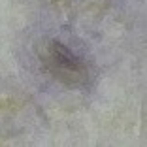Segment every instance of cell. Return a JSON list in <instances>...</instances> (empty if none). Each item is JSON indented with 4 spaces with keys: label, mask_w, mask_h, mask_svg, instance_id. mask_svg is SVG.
Segmentation results:
<instances>
[{
    "label": "cell",
    "mask_w": 147,
    "mask_h": 147,
    "mask_svg": "<svg viewBox=\"0 0 147 147\" xmlns=\"http://www.w3.org/2000/svg\"><path fill=\"white\" fill-rule=\"evenodd\" d=\"M36 113L40 115V119H42V123H43V125H45V126H49V119H47V115L43 113V109L40 108V106H36Z\"/></svg>",
    "instance_id": "1"
}]
</instances>
